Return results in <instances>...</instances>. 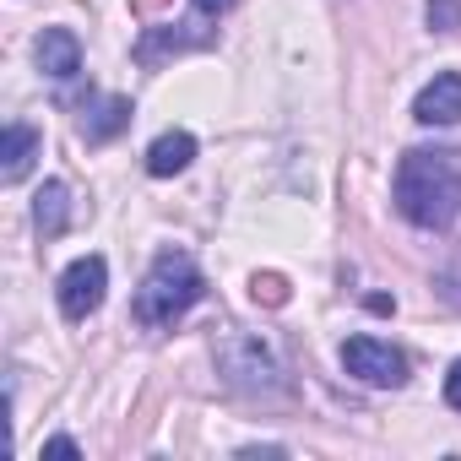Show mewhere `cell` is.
<instances>
[{
	"label": "cell",
	"instance_id": "cell-10",
	"mask_svg": "<svg viewBox=\"0 0 461 461\" xmlns=\"http://www.w3.org/2000/svg\"><path fill=\"white\" fill-rule=\"evenodd\" d=\"M190 158H195V136H190V131H163V136L147 147V174H152V179H168V174L190 168Z\"/></svg>",
	"mask_w": 461,
	"mask_h": 461
},
{
	"label": "cell",
	"instance_id": "cell-12",
	"mask_svg": "<svg viewBox=\"0 0 461 461\" xmlns=\"http://www.w3.org/2000/svg\"><path fill=\"white\" fill-rule=\"evenodd\" d=\"M250 299L283 310V304H288V277H283V272H256V277H250Z\"/></svg>",
	"mask_w": 461,
	"mask_h": 461
},
{
	"label": "cell",
	"instance_id": "cell-7",
	"mask_svg": "<svg viewBox=\"0 0 461 461\" xmlns=\"http://www.w3.org/2000/svg\"><path fill=\"white\" fill-rule=\"evenodd\" d=\"M125 125H131V98H120V93H104L82 109V141H93V147L114 141Z\"/></svg>",
	"mask_w": 461,
	"mask_h": 461
},
{
	"label": "cell",
	"instance_id": "cell-5",
	"mask_svg": "<svg viewBox=\"0 0 461 461\" xmlns=\"http://www.w3.org/2000/svg\"><path fill=\"white\" fill-rule=\"evenodd\" d=\"M104 288H109V267H104V256H82V261H71L66 277H60V315H66V321H87V315L104 304Z\"/></svg>",
	"mask_w": 461,
	"mask_h": 461
},
{
	"label": "cell",
	"instance_id": "cell-2",
	"mask_svg": "<svg viewBox=\"0 0 461 461\" xmlns=\"http://www.w3.org/2000/svg\"><path fill=\"white\" fill-rule=\"evenodd\" d=\"M201 294H206V283H201L195 261H190L185 250H163V256L152 261L141 294H136V321L152 326V331H158V326H174Z\"/></svg>",
	"mask_w": 461,
	"mask_h": 461
},
{
	"label": "cell",
	"instance_id": "cell-4",
	"mask_svg": "<svg viewBox=\"0 0 461 461\" xmlns=\"http://www.w3.org/2000/svg\"><path fill=\"white\" fill-rule=\"evenodd\" d=\"M342 364L364 385H402L407 380V358L391 342H380V337H348L342 342Z\"/></svg>",
	"mask_w": 461,
	"mask_h": 461
},
{
	"label": "cell",
	"instance_id": "cell-6",
	"mask_svg": "<svg viewBox=\"0 0 461 461\" xmlns=\"http://www.w3.org/2000/svg\"><path fill=\"white\" fill-rule=\"evenodd\" d=\"M412 120H418V125H461V71L434 77V82L418 93Z\"/></svg>",
	"mask_w": 461,
	"mask_h": 461
},
{
	"label": "cell",
	"instance_id": "cell-3",
	"mask_svg": "<svg viewBox=\"0 0 461 461\" xmlns=\"http://www.w3.org/2000/svg\"><path fill=\"white\" fill-rule=\"evenodd\" d=\"M217 364H222V375H228L234 391H250V396L283 391V369H277V358L256 337H222L217 342Z\"/></svg>",
	"mask_w": 461,
	"mask_h": 461
},
{
	"label": "cell",
	"instance_id": "cell-16",
	"mask_svg": "<svg viewBox=\"0 0 461 461\" xmlns=\"http://www.w3.org/2000/svg\"><path fill=\"white\" fill-rule=\"evenodd\" d=\"M228 6H234V0H195V12H201V17H222Z\"/></svg>",
	"mask_w": 461,
	"mask_h": 461
},
{
	"label": "cell",
	"instance_id": "cell-8",
	"mask_svg": "<svg viewBox=\"0 0 461 461\" xmlns=\"http://www.w3.org/2000/svg\"><path fill=\"white\" fill-rule=\"evenodd\" d=\"M39 152H44V136H39L33 125H6V136H0V179L17 185V179L33 168Z\"/></svg>",
	"mask_w": 461,
	"mask_h": 461
},
{
	"label": "cell",
	"instance_id": "cell-13",
	"mask_svg": "<svg viewBox=\"0 0 461 461\" xmlns=\"http://www.w3.org/2000/svg\"><path fill=\"white\" fill-rule=\"evenodd\" d=\"M429 28L434 33H456L461 28V0H429Z\"/></svg>",
	"mask_w": 461,
	"mask_h": 461
},
{
	"label": "cell",
	"instance_id": "cell-9",
	"mask_svg": "<svg viewBox=\"0 0 461 461\" xmlns=\"http://www.w3.org/2000/svg\"><path fill=\"white\" fill-rule=\"evenodd\" d=\"M39 71L55 77V82H71V77L82 71V44H77V33L50 28V33L39 39Z\"/></svg>",
	"mask_w": 461,
	"mask_h": 461
},
{
	"label": "cell",
	"instance_id": "cell-11",
	"mask_svg": "<svg viewBox=\"0 0 461 461\" xmlns=\"http://www.w3.org/2000/svg\"><path fill=\"white\" fill-rule=\"evenodd\" d=\"M33 222H39V234H44V240H60V234H66V222H71V190H66L60 179H50V185L39 190V201H33Z\"/></svg>",
	"mask_w": 461,
	"mask_h": 461
},
{
	"label": "cell",
	"instance_id": "cell-1",
	"mask_svg": "<svg viewBox=\"0 0 461 461\" xmlns=\"http://www.w3.org/2000/svg\"><path fill=\"white\" fill-rule=\"evenodd\" d=\"M391 190H396V212L412 228H450L461 212V158L439 152V147L434 152L412 147V152H402Z\"/></svg>",
	"mask_w": 461,
	"mask_h": 461
},
{
	"label": "cell",
	"instance_id": "cell-14",
	"mask_svg": "<svg viewBox=\"0 0 461 461\" xmlns=\"http://www.w3.org/2000/svg\"><path fill=\"white\" fill-rule=\"evenodd\" d=\"M44 456H55V461H77V456H82V445H77V439H66V434H55V439L44 445Z\"/></svg>",
	"mask_w": 461,
	"mask_h": 461
},
{
	"label": "cell",
	"instance_id": "cell-15",
	"mask_svg": "<svg viewBox=\"0 0 461 461\" xmlns=\"http://www.w3.org/2000/svg\"><path fill=\"white\" fill-rule=\"evenodd\" d=\"M445 402L461 412V358H456V364H450V375H445Z\"/></svg>",
	"mask_w": 461,
	"mask_h": 461
},
{
	"label": "cell",
	"instance_id": "cell-17",
	"mask_svg": "<svg viewBox=\"0 0 461 461\" xmlns=\"http://www.w3.org/2000/svg\"><path fill=\"white\" fill-rule=\"evenodd\" d=\"M163 6V0H136V12H158Z\"/></svg>",
	"mask_w": 461,
	"mask_h": 461
}]
</instances>
